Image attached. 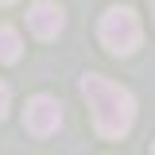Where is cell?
<instances>
[{
  "mask_svg": "<svg viewBox=\"0 0 155 155\" xmlns=\"http://www.w3.org/2000/svg\"><path fill=\"white\" fill-rule=\"evenodd\" d=\"M151 16H155V0H151Z\"/></svg>",
  "mask_w": 155,
  "mask_h": 155,
  "instance_id": "52a82bcc",
  "label": "cell"
},
{
  "mask_svg": "<svg viewBox=\"0 0 155 155\" xmlns=\"http://www.w3.org/2000/svg\"><path fill=\"white\" fill-rule=\"evenodd\" d=\"M23 124H27V132H35V136L58 132V124H62V105H58L54 97H47V93L31 97L27 109H23Z\"/></svg>",
  "mask_w": 155,
  "mask_h": 155,
  "instance_id": "3957f363",
  "label": "cell"
},
{
  "mask_svg": "<svg viewBox=\"0 0 155 155\" xmlns=\"http://www.w3.org/2000/svg\"><path fill=\"white\" fill-rule=\"evenodd\" d=\"M8 85H4V81H0V120H4V116H8Z\"/></svg>",
  "mask_w": 155,
  "mask_h": 155,
  "instance_id": "8992f818",
  "label": "cell"
},
{
  "mask_svg": "<svg viewBox=\"0 0 155 155\" xmlns=\"http://www.w3.org/2000/svg\"><path fill=\"white\" fill-rule=\"evenodd\" d=\"M97 35H101V43L113 54H132L136 47H140V39H143V27H140V19H136L132 8H109L101 16Z\"/></svg>",
  "mask_w": 155,
  "mask_h": 155,
  "instance_id": "7a4b0ae2",
  "label": "cell"
},
{
  "mask_svg": "<svg viewBox=\"0 0 155 155\" xmlns=\"http://www.w3.org/2000/svg\"><path fill=\"white\" fill-rule=\"evenodd\" d=\"M23 43H19V31L16 27H0V62H16Z\"/></svg>",
  "mask_w": 155,
  "mask_h": 155,
  "instance_id": "5b68a950",
  "label": "cell"
},
{
  "mask_svg": "<svg viewBox=\"0 0 155 155\" xmlns=\"http://www.w3.org/2000/svg\"><path fill=\"white\" fill-rule=\"evenodd\" d=\"M81 93L89 101V113H93V128L105 140H120L136 124V97L101 74H85L81 78Z\"/></svg>",
  "mask_w": 155,
  "mask_h": 155,
  "instance_id": "6da1fadb",
  "label": "cell"
},
{
  "mask_svg": "<svg viewBox=\"0 0 155 155\" xmlns=\"http://www.w3.org/2000/svg\"><path fill=\"white\" fill-rule=\"evenodd\" d=\"M62 27H66V12H62L58 4H51V0L31 4V12H27V31L35 39H58Z\"/></svg>",
  "mask_w": 155,
  "mask_h": 155,
  "instance_id": "277c9868",
  "label": "cell"
},
{
  "mask_svg": "<svg viewBox=\"0 0 155 155\" xmlns=\"http://www.w3.org/2000/svg\"><path fill=\"white\" fill-rule=\"evenodd\" d=\"M0 4H12V0H0Z\"/></svg>",
  "mask_w": 155,
  "mask_h": 155,
  "instance_id": "ba28073f",
  "label": "cell"
}]
</instances>
